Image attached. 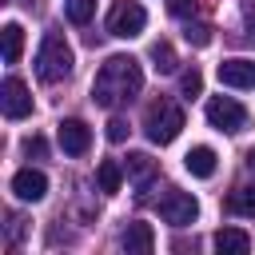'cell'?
I'll return each mask as SVG.
<instances>
[{
  "mask_svg": "<svg viewBox=\"0 0 255 255\" xmlns=\"http://www.w3.org/2000/svg\"><path fill=\"white\" fill-rule=\"evenodd\" d=\"M219 84L227 88H255V60H243V56H231L219 64Z\"/></svg>",
  "mask_w": 255,
  "mask_h": 255,
  "instance_id": "obj_10",
  "label": "cell"
},
{
  "mask_svg": "<svg viewBox=\"0 0 255 255\" xmlns=\"http://www.w3.org/2000/svg\"><path fill=\"white\" fill-rule=\"evenodd\" d=\"M143 24H147V12H143V4H135V0H120V4L112 8V16H108V32L120 36V40L139 36Z\"/></svg>",
  "mask_w": 255,
  "mask_h": 255,
  "instance_id": "obj_5",
  "label": "cell"
},
{
  "mask_svg": "<svg viewBox=\"0 0 255 255\" xmlns=\"http://www.w3.org/2000/svg\"><path fill=\"white\" fill-rule=\"evenodd\" d=\"M183 36H187V44H195V48H207V44H211V28H207V24H187Z\"/></svg>",
  "mask_w": 255,
  "mask_h": 255,
  "instance_id": "obj_21",
  "label": "cell"
},
{
  "mask_svg": "<svg viewBox=\"0 0 255 255\" xmlns=\"http://www.w3.org/2000/svg\"><path fill=\"white\" fill-rule=\"evenodd\" d=\"M96 183H100V191H120V183H124V167L116 163V159H104L100 167H96Z\"/></svg>",
  "mask_w": 255,
  "mask_h": 255,
  "instance_id": "obj_15",
  "label": "cell"
},
{
  "mask_svg": "<svg viewBox=\"0 0 255 255\" xmlns=\"http://www.w3.org/2000/svg\"><path fill=\"white\" fill-rule=\"evenodd\" d=\"M171 16H195V0H167Z\"/></svg>",
  "mask_w": 255,
  "mask_h": 255,
  "instance_id": "obj_23",
  "label": "cell"
},
{
  "mask_svg": "<svg viewBox=\"0 0 255 255\" xmlns=\"http://www.w3.org/2000/svg\"><path fill=\"white\" fill-rule=\"evenodd\" d=\"M56 135H60V147L68 155H84L92 147V128L84 120H60L56 124Z\"/></svg>",
  "mask_w": 255,
  "mask_h": 255,
  "instance_id": "obj_9",
  "label": "cell"
},
{
  "mask_svg": "<svg viewBox=\"0 0 255 255\" xmlns=\"http://www.w3.org/2000/svg\"><path fill=\"white\" fill-rule=\"evenodd\" d=\"M124 171H128V175H131L135 183H147V179L155 175V159H151V155H143V151H131V155H128V167H124Z\"/></svg>",
  "mask_w": 255,
  "mask_h": 255,
  "instance_id": "obj_18",
  "label": "cell"
},
{
  "mask_svg": "<svg viewBox=\"0 0 255 255\" xmlns=\"http://www.w3.org/2000/svg\"><path fill=\"white\" fill-rule=\"evenodd\" d=\"M159 215H163V223H171V227H187V223H195L199 203H195L191 191H175V187H171V191L159 199Z\"/></svg>",
  "mask_w": 255,
  "mask_h": 255,
  "instance_id": "obj_6",
  "label": "cell"
},
{
  "mask_svg": "<svg viewBox=\"0 0 255 255\" xmlns=\"http://www.w3.org/2000/svg\"><path fill=\"white\" fill-rule=\"evenodd\" d=\"M12 195L24 199V203H40V199L48 195V175L36 171V167H20V171L12 175Z\"/></svg>",
  "mask_w": 255,
  "mask_h": 255,
  "instance_id": "obj_8",
  "label": "cell"
},
{
  "mask_svg": "<svg viewBox=\"0 0 255 255\" xmlns=\"http://www.w3.org/2000/svg\"><path fill=\"white\" fill-rule=\"evenodd\" d=\"M147 56H151V68H155L159 76H171V72L179 68V60H175V48H171L167 40H155Z\"/></svg>",
  "mask_w": 255,
  "mask_h": 255,
  "instance_id": "obj_14",
  "label": "cell"
},
{
  "mask_svg": "<svg viewBox=\"0 0 255 255\" xmlns=\"http://www.w3.org/2000/svg\"><path fill=\"white\" fill-rule=\"evenodd\" d=\"M143 131H147V139L151 143H171L179 131H183V108L179 104H171V100H159V104H151L147 108V116H143Z\"/></svg>",
  "mask_w": 255,
  "mask_h": 255,
  "instance_id": "obj_3",
  "label": "cell"
},
{
  "mask_svg": "<svg viewBox=\"0 0 255 255\" xmlns=\"http://www.w3.org/2000/svg\"><path fill=\"white\" fill-rule=\"evenodd\" d=\"M4 64H16L20 52H24V28L20 24H4Z\"/></svg>",
  "mask_w": 255,
  "mask_h": 255,
  "instance_id": "obj_17",
  "label": "cell"
},
{
  "mask_svg": "<svg viewBox=\"0 0 255 255\" xmlns=\"http://www.w3.org/2000/svg\"><path fill=\"white\" fill-rule=\"evenodd\" d=\"M139 88H143L139 60H131V56H108L100 64L96 80H92V100L100 108H116V104L139 96Z\"/></svg>",
  "mask_w": 255,
  "mask_h": 255,
  "instance_id": "obj_1",
  "label": "cell"
},
{
  "mask_svg": "<svg viewBox=\"0 0 255 255\" xmlns=\"http://www.w3.org/2000/svg\"><path fill=\"white\" fill-rule=\"evenodd\" d=\"M108 139H112V143H124V139H128V120L112 116V120H108Z\"/></svg>",
  "mask_w": 255,
  "mask_h": 255,
  "instance_id": "obj_22",
  "label": "cell"
},
{
  "mask_svg": "<svg viewBox=\"0 0 255 255\" xmlns=\"http://www.w3.org/2000/svg\"><path fill=\"white\" fill-rule=\"evenodd\" d=\"M179 92H183V96H199V92H203V76H199V68H187V72L179 76Z\"/></svg>",
  "mask_w": 255,
  "mask_h": 255,
  "instance_id": "obj_20",
  "label": "cell"
},
{
  "mask_svg": "<svg viewBox=\"0 0 255 255\" xmlns=\"http://www.w3.org/2000/svg\"><path fill=\"white\" fill-rule=\"evenodd\" d=\"M183 167H187L195 179H211V175H215V147H207V143L191 147V151L183 155Z\"/></svg>",
  "mask_w": 255,
  "mask_h": 255,
  "instance_id": "obj_13",
  "label": "cell"
},
{
  "mask_svg": "<svg viewBox=\"0 0 255 255\" xmlns=\"http://www.w3.org/2000/svg\"><path fill=\"white\" fill-rule=\"evenodd\" d=\"M120 247H124L128 255H147V251L155 247V231H151V223H128V231L120 235Z\"/></svg>",
  "mask_w": 255,
  "mask_h": 255,
  "instance_id": "obj_11",
  "label": "cell"
},
{
  "mask_svg": "<svg viewBox=\"0 0 255 255\" xmlns=\"http://www.w3.org/2000/svg\"><path fill=\"white\" fill-rule=\"evenodd\" d=\"M207 124H211L215 131L235 135V131L247 128V108H243L239 100H231V96H211V100H207Z\"/></svg>",
  "mask_w": 255,
  "mask_h": 255,
  "instance_id": "obj_4",
  "label": "cell"
},
{
  "mask_svg": "<svg viewBox=\"0 0 255 255\" xmlns=\"http://www.w3.org/2000/svg\"><path fill=\"white\" fill-rule=\"evenodd\" d=\"M96 16V0H68V20L72 24H88Z\"/></svg>",
  "mask_w": 255,
  "mask_h": 255,
  "instance_id": "obj_19",
  "label": "cell"
},
{
  "mask_svg": "<svg viewBox=\"0 0 255 255\" xmlns=\"http://www.w3.org/2000/svg\"><path fill=\"white\" fill-rule=\"evenodd\" d=\"M247 167H251V171H255V147H251V151H247Z\"/></svg>",
  "mask_w": 255,
  "mask_h": 255,
  "instance_id": "obj_26",
  "label": "cell"
},
{
  "mask_svg": "<svg viewBox=\"0 0 255 255\" xmlns=\"http://www.w3.org/2000/svg\"><path fill=\"white\" fill-rule=\"evenodd\" d=\"M243 20H247V28H251V32H247V36H251V40H255V4H247V8H243Z\"/></svg>",
  "mask_w": 255,
  "mask_h": 255,
  "instance_id": "obj_25",
  "label": "cell"
},
{
  "mask_svg": "<svg viewBox=\"0 0 255 255\" xmlns=\"http://www.w3.org/2000/svg\"><path fill=\"white\" fill-rule=\"evenodd\" d=\"M227 211H231V215L255 219V187H235V191L227 195Z\"/></svg>",
  "mask_w": 255,
  "mask_h": 255,
  "instance_id": "obj_16",
  "label": "cell"
},
{
  "mask_svg": "<svg viewBox=\"0 0 255 255\" xmlns=\"http://www.w3.org/2000/svg\"><path fill=\"white\" fill-rule=\"evenodd\" d=\"M72 64H76V56H72L68 40L60 32H44V40L36 48V76L44 84H56V80H64L72 72Z\"/></svg>",
  "mask_w": 255,
  "mask_h": 255,
  "instance_id": "obj_2",
  "label": "cell"
},
{
  "mask_svg": "<svg viewBox=\"0 0 255 255\" xmlns=\"http://www.w3.org/2000/svg\"><path fill=\"white\" fill-rule=\"evenodd\" d=\"M211 247H215L219 255H247V251H251V235L239 231V227H219V231L211 235Z\"/></svg>",
  "mask_w": 255,
  "mask_h": 255,
  "instance_id": "obj_12",
  "label": "cell"
},
{
  "mask_svg": "<svg viewBox=\"0 0 255 255\" xmlns=\"http://www.w3.org/2000/svg\"><path fill=\"white\" fill-rule=\"evenodd\" d=\"M0 108H4L8 120L32 116V96H28V84H24L20 76H8V80L0 84Z\"/></svg>",
  "mask_w": 255,
  "mask_h": 255,
  "instance_id": "obj_7",
  "label": "cell"
},
{
  "mask_svg": "<svg viewBox=\"0 0 255 255\" xmlns=\"http://www.w3.org/2000/svg\"><path fill=\"white\" fill-rule=\"evenodd\" d=\"M24 151H28V155H36V159H40V155H44V151H48V143H44V135H32V139H28V143H24Z\"/></svg>",
  "mask_w": 255,
  "mask_h": 255,
  "instance_id": "obj_24",
  "label": "cell"
}]
</instances>
